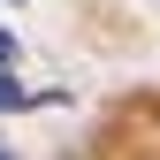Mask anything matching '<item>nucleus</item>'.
Listing matches in <instances>:
<instances>
[{"mask_svg": "<svg viewBox=\"0 0 160 160\" xmlns=\"http://www.w3.org/2000/svg\"><path fill=\"white\" fill-rule=\"evenodd\" d=\"M15 107H38V99H31L23 84H15V76H8V69H0V114H15Z\"/></svg>", "mask_w": 160, "mask_h": 160, "instance_id": "nucleus-1", "label": "nucleus"}, {"mask_svg": "<svg viewBox=\"0 0 160 160\" xmlns=\"http://www.w3.org/2000/svg\"><path fill=\"white\" fill-rule=\"evenodd\" d=\"M15 53H23V46H15V31H0V69H15Z\"/></svg>", "mask_w": 160, "mask_h": 160, "instance_id": "nucleus-2", "label": "nucleus"}, {"mask_svg": "<svg viewBox=\"0 0 160 160\" xmlns=\"http://www.w3.org/2000/svg\"><path fill=\"white\" fill-rule=\"evenodd\" d=\"M0 160H15V152H8V145H0Z\"/></svg>", "mask_w": 160, "mask_h": 160, "instance_id": "nucleus-3", "label": "nucleus"}]
</instances>
